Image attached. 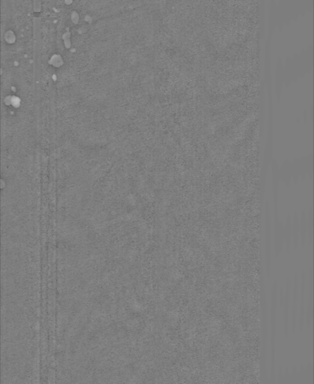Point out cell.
<instances>
[{"label": "cell", "mask_w": 314, "mask_h": 384, "mask_svg": "<svg viewBox=\"0 0 314 384\" xmlns=\"http://www.w3.org/2000/svg\"><path fill=\"white\" fill-rule=\"evenodd\" d=\"M299 278L295 274L293 284V294H292V334L295 333L298 318V297H299Z\"/></svg>", "instance_id": "277c9868"}, {"label": "cell", "mask_w": 314, "mask_h": 384, "mask_svg": "<svg viewBox=\"0 0 314 384\" xmlns=\"http://www.w3.org/2000/svg\"><path fill=\"white\" fill-rule=\"evenodd\" d=\"M305 287H306V275H305V271H303L302 275V299H301L302 301H301L300 307H299V316L297 318L300 332H302L304 326H305V289H306Z\"/></svg>", "instance_id": "5b68a950"}, {"label": "cell", "mask_w": 314, "mask_h": 384, "mask_svg": "<svg viewBox=\"0 0 314 384\" xmlns=\"http://www.w3.org/2000/svg\"><path fill=\"white\" fill-rule=\"evenodd\" d=\"M308 293H309V298H308V307L305 310V323L307 328H310L312 324L313 316H314V304H313V269L311 266L308 273Z\"/></svg>", "instance_id": "7a4b0ae2"}, {"label": "cell", "mask_w": 314, "mask_h": 384, "mask_svg": "<svg viewBox=\"0 0 314 384\" xmlns=\"http://www.w3.org/2000/svg\"><path fill=\"white\" fill-rule=\"evenodd\" d=\"M277 288L278 282L275 280L272 287V297H271V345H272V367L271 375L275 377V336H276V315H277Z\"/></svg>", "instance_id": "6da1fadb"}, {"label": "cell", "mask_w": 314, "mask_h": 384, "mask_svg": "<svg viewBox=\"0 0 314 384\" xmlns=\"http://www.w3.org/2000/svg\"><path fill=\"white\" fill-rule=\"evenodd\" d=\"M290 279L287 278L286 284V292H285L284 299H283V323H284V334L285 336L287 337L289 334V304H290L291 298V289H290Z\"/></svg>", "instance_id": "3957f363"}]
</instances>
